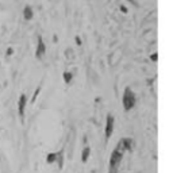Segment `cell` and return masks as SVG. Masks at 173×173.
Returning a JSON list of instances; mask_svg holds the SVG:
<instances>
[{
    "mask_svg": "<svg viewBox=\"0 0 173 173\" xmlns=\"http://www.w3.org/2000/svg\"><path fill=\"white\" fill-rule=\"evenodd\" d=\"M114 115L112 114H108L107 115V119H106V127H104V137H106V142H108V139L111 138L114 133Z\"/></svg>",
    "mask_w": 173,
    "mask_h": 173,
    "instance_id": "4",
    "label": "cell"
},
{
    "mask_svg": "<svg viewBox=\"0 0 173 173\" xmlns=\"http://www.w3.org/2000/svg\"><path fill=\"white\" fill-rule=\"evenodd\" d=\"M122 141V143H123V148H124V150L127 152V150H130L131 149V146H133V141H131V138H122L120 139Z\"/></svg>",
    "mask_w": 173,
    "mask_h": 173,
    "instance_id": "9",
    "label": "cell"
},
{
    "mask_svg": "<svg viewBox=\"0 0 173 173\" xmlns=\"http://www.w3.org/2000/svg\"><path fill=\"white\" fill-rule=\"evenodd\" d=\"M46 54V45L43 42V38L38 35V43H37V50H35V58L37 60H43V57Z\"/></svg>",
    "mask_w": 173,
    "mask_h": 173,
    "instance_id": "5",
    "label": "cell"
},
{
    "mask_svg": "<svg viewBox=\"0 0 173 173\" xmlns=\"http://www.w3.org/2000/svg\"><path fill=\"white\" fill-rule=\"evenodd\" d=\"M39 92H41V85H39L38 88H37L35 93H34V96H32V99H31V103H34L37 100V97H38V95H39Z\"/></svg>",
    "mask_w": 173,
    "mask_h": 173,
    "instance_id": "12",
    "label": "cell"
},
{
    "mask_svg": "<svg viewBox=\"0 0 173 173\" xmlns=\"http://www.w3.org/2000/svg\"><path fill=\"white\" fill-rule=\"evenodd\" d=\"M56 160H57V153H49L47 157H46V162L53 164V162H56Z\"/></svg>",
    "mask_w": 173,
    "mask_h": 173,
    "instance_id": "11",
    "label": "cell"
},
{
    "mask_svg": "<svg viewBox=\"0 0 173 173\" xmlns=\"http://www.w3.org/2000/svg\"><path fill=\"white\" fill-rule=\"evenodd\" d=\"M89 154H91V148H89V146H85V148L83 149V153H81V161L84 164L88 161Z\"/></svg>",
    "mask_w": 173,
    "mask_h": 173,
    "instance_id": "8",
    "label": "cell"
},
{
    "mask_svg": "<svg viewBox=\"0 0 173 173\" xmlns=\"http://www.w3.org/2000/svg\"><path fill=\"white\" fill-rule=\"evenodd\" d=\"M32 16H34V11H32V8L30 7V6H26V7L23 8V18H25L26 20H31Z\"/></svg>",
    "mask_w": 173,
    "mask_h": 173,
    "instance_id": "6",
    "label": "cell"
},
{
    "mask_svg": "<svg viewBox=\"0 0 173 173\" xmlns=\"http://www.w3.org/2000/svg\"><path fill=\"white\" fill-rule=\"evenodd\" d=\"M62 78H64L65 84H71L72 78H73V73H71V72H64V74H62Z\"/></svg>",
    "mask_w": 173,
    "mask_h": 173,
    "instance_id": "10",
    "label": "cell"
},
{
    "mask_svg": "<svg viewBox=\"0 0 173 173\" xmlns=\"http://www.w3.org/2000/svg\"><path fill=\"white\" fill-rule=\"evenodd\" d=\"M135 102H137V97H135L133 89L130 87H126L123 92V96H122V104H123L124 111H130V109L134 108Z\"/></svg>",
    "mask_w": 173,
    "mask_h": 173,
    "instance_id": "2",
    "label": "cell"
},
{
    "mask_svg": "<svg viewBox=\"0 0 173 173\" xmlns=\"http://www.w3.org/2000/svg\"><path fill=\"white\" fill-rule=\"evenodd\" d=\"M76 41H77V45H81V41H80V38H78V37L76 38Z\"/></svg>",
    "mask_w": 173,
    "mask_h": 173,
    "instance_id": "14",
    "label": "cell"
},
{
    "mask_svg": "<svg viewBox=\"0 0 173 173\" xmlns=\"http://www.w3.org/2000/svg\"><path fill=\"white\" fill-rule=\"evenodd\" d=\"M56 162L58 164V168L60 169H62V166H64V150L61 149L60 152H57V160Z\"/></svg>",
    "mask_w": 173,
    "mask_h": 173,
    "instance_id": "7",
    "label": "cell"
},
{
    "mask_svg": "<svg viewBox=\"0 0 173 173\" xmlns=\"http://www.w3.org/2000/svg\"><path fill=\"white\" fill-rule=\"evenodd\" d=\"M26 106H27V95L22 93L18 99V115L20 118V122H25V112H26Z\"/></svg>",
    "mask_w": 173,
    "mask_h": 173,
    "instance_id": "3",
    "label": "cell"
},
{
    "mask_svg": "<svg viewBox=\"0 0 173 173\" xmlns=\"http://www.w3.org/2000/svg\"><path fill=\"white\" fill-rule=\"evenodd\" d=\"M120 8H122V12H124V14L127 12V10H126V7H124V6H122V7H120Z\"/></svg>",
    "mask_w": 173,
    "mask_h": 173,
    "instance_id": "13",
    "label": "cell"
},
{
    "mask_svg": "<svg viewBox=\"0 0 173 173\" xmlns=\"http://www.w3.org/2000/svg\"><path fill=\"white\" fill-rule=\"evenodd\" d=\"M124 152H126V150H124V148H123V143H122V141H119L118 142V145L115 146V149H114L111 157H109L108 170H118L119 169V165H120V162H122Z\"/></svg>",
    "mask_w": 173,
    "mask_h": 173,
    "instance_id": "1",
    "label": "cell"
},
{
    "mask_svg": "<svg viewBox=\"0 0 173 173\" xmlns=\"http://www.w3.org/2000/svg\"><path fill=\"white\" fill-rule=\"evenodd\" d=\"M12 52H14V50H12V49H8V53H7V54H8V56H10V54H12Z\"/></svg>",
    "mask_w": 173,
    "mask_h": 173,
    "instance_id": "15",
    "label": "cell"
}]
</instances>
